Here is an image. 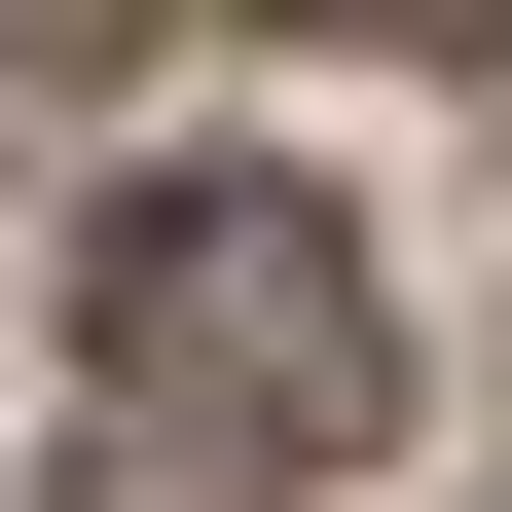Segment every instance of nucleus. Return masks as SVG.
<instances>
[{
    "instance_id": "2",
    "label": "nucleus",
    "mask_w": 512,
    "mask_h": 512,
    "mask_svg": "<svg viewBox=\"0 0 512 512\" xmlns=\"http://www.w3.org/2000/svg\"><path fill=\"white\" fill-rule=\"evenodd\" d=\"M330 37H476V0H330Z\"/></svg>"
},
{
    "instance_id": "1",
    "label": "nucleus",
    "mask_w": 512,
    "mask_h": 512,
    "mask_svg": "<svg viewBox=\"0 0 512 512\" xmlns=\"http://www.w3.org/2000/svg\"><path fill=\"white\" fill-rule=\"evenodd\" d=\"M110 403L183 439V476H366V403H403V293H366L330 183L183 147L147 220H110Z\"/></svg>"
}]
</instances>
